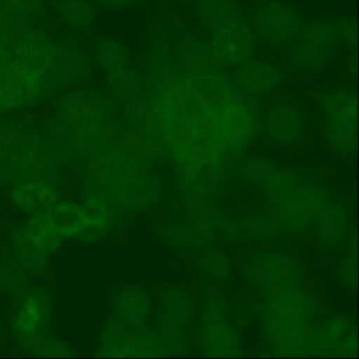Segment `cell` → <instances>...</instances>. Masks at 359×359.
Returning <instances> with one entry per match:
<instances>
[{
	"instance_id": "obj_1",
	"label": "cell",
	"mask_w": 359,
	"mask_h": 359,
	"mask_svg": "<svg viewBox=\"0 0 359 359\" xmlns=\"http://www.w3.org/2000/svg\"><path fill=\"white\" fill-rule=\"evenodd\" d=\"M315 302L302 290L268 298L262 312L264 335L280 356L310 354Z\"/></svg>"
},
{
	"instance_id": "obj_2",
	"label": "cell",
	"mask_w": 359,
	"mask_h": 359,
	"mask_svg": "<svg viewBox=\"0 0 359 359\" xmlns=\"http://www.w3.org/2000/svg\"><path fill=\"white\" fill-rule=\"evenodd\" d=\"M245 277L258 291L271 298L300 289L302 271L290 256L266 252L249 260Z\"/></svg>"
},
{
	"instance_id": "obj_3",
	"label": "cell",
	"mask_w": 359,
	"mask_h": 359,
	"mask_svg": "<svg viewBox=\"0 0 359 359\" xmlns=\"http://www.w3.org/2000/svg\"><path fill=\"white\" fill-rule=\"evenodd\" d=\"M327 201L329 197L325 191L300 184L285 196L270 203V216L279 230L304 232L314 224Z\"/></svg>"
},
{
	"instance_id": "obj_4",
	"label": "cell",
	"mask_w": 359,
	"mask_h": 359,
	"mask_svg": "<svg viewBox=\"0 0 359 359\" xmlns=\"http://www.w3.org/2000/svg\"><path fill=\"white\" fill-rule=\"evenodd\" d=\"M251 27L254 34L264 43L285 46L297 39L304 25L299 12L291 5L268 0L254 10Z\"/></svg>"
},
{
	"instance_id": "obj_5",
	"label": "cell",
	"mask_w": 359,
	"mask_h": 359,
	"mask_svg": "<svg viewBox=\"0 0 359 359\" xmlns=\"http://www.w3.org/2000/svg\"><path fill=\"white\" fill-rule=\"evenodd\" d=\"M338 41L334 20H316L302 27L289 51V60L295 68L315 70L327 64L332 47Z\"/></svg>"
},
{
	"instance_id": "obj_6",
	"label": "cell",
	"mask_w": 359,
	"mask_h": 359,
	"mask_svg": "<svg viewBox=\"0 0 359 359\" xmlns=\"http://www.w3.org/2000/svg\"><path fill=\"white\" fill-rule=\"evenodd\" d=\"M100 344L104 356H165L158 333L117 320L104 329Z\"/></svg>"
},
{
	"instance_id": "obj_7",
	"label": "cell",
	"mask_w": 359,
	"mask_h": 359,
	"mask_svg": "<svg viewBox=\"0 0 359 359\" xmlns=\"http://www.w3.org/2000/svg\"><path fill=\"white\" fill-rule=\"evenodd\" d=\"M91 71L87 54L69 43L55 46V51L41 74V96L85 81Z\"/></svg>"
},
{
	"instance_id": "obj_8",
	"label": "cell",
	"mask_w": 359,
	"mask_h": 359,
	"mask_svg": "<svg viewBox=\"0 0 359 359\" xmlns=\"http://www.w3.org/2000/svg\"><path fill=\"white\" fill-rule=\"evenodd\" d=\"M199 341L203 352L213 357L241 355V340L219 302H209L201 316Z\"/></svg>"
},
{
	"instance_id": "obj_9",
	"label": "cell",
	"mask_w": 359,
	"mask_h": 359,
	"mask_svg": "<svg viewBox=\"0 0 359 359\" xmlns=\"http://www.w3.org/2000/svg\"><path fill=\"white\" fill-rule=\"evenodd\" d=\"M211 34L210 45L222 66L237 67L253 58L255 34L245 18L230 22Z\"/></svg>"
},
{
	"instance_id": "obj_10",
	"label": "cell",
	"mask_w": 359,
	"mask_h": 359,
	"mask_svg": "<svg viewBox=\"0 0 359 359\" xmlns=\"http://www.w3.org/2000/svg\"><path fill=\"white\" fill-rule=\"evenodd\" d=\"M311 353L319 356H356V327L353 325L352 319L344 315H335L314 327Z\"/></svg>"
},
{
	"instance_id": "obj_11",
	"label": "cell",
	"mask_w": 359,
	"mask_h": 359,
	"mask_svg": "<svg viewBox=\"0 0 359 359\" xmlns=\"http://www.w3.org/2000/svg\"><path fill=\"white\" fill-rule=\"evenodd\" d=\"M113 102L110 96L104 92L79 90L67 94L60 100L58 112L60 117L70 125H92L104 121L110 115Z\"/></svg>"
},
{
	"instance_id": "obj_12",
	"label": "cell",
	"mask_w": 359,
	"mask_h": 359,
	"mask_svg": "<svg viewBox=\"0 0 359 359\" xmlns=\"http://www.w3.org/2000/svg\"><path fill=\"white\" fill-rule=\"evenodd\" d=\"M52 318V302L41 290L26 292L12 318V330L22 342L43 333Z\"/></svg>"
},
{
	"instance_id": "obj_13",
	"label": "cell",
	"mask_w": 359,
	"mask_h": 359,
	"mask_svg": "<svg viewBox=\"0 0 359 359\" xmlns=\"http://www.w3.org/2000/svg\"><path fill=\"white\" fill-rule=\"evenodd\" d=\"M41 96L39 73L13 64L3 81H0V113L20 110Z\"/></svg>"
},
{
	"instance_id": "obj_14",
	"label": "cell",
	"mask_w": 359,
	"mask_h": 359,
	"mask_svg": "<svg viewBox=\"0 0 359 359\" xmlns=\"http://www.w3.org/2000/svg\"><path fill=\"white\" fill-rule=\"evenodd\" d=\"M174 55L180 72L188 79H205L224 73V66L216 57L211 45L203 39H182Z\"/></svg>"
},
{
	"instance_id": "obj_15",
	"label": "cell",
	"mask_w": 359,
	"mask_h": 359,
	"mask_svg": "<svg viewBox=\"0 0 359 359\" xmlns=\"http://www.w3.org/2000/svg\"><path fill=\"white\" fill-rule=\"evenodd\" d=\"M8 46L13 64L36 71L41 75L49 65L56 45L41 31L28 27L13 35Z\"/></svg>"
},
{
	"instance_id": "obj_16",
	"label": "cell",
	"mask_w": 359,
	"mask_h": 359,
	"mask_svg": "<svg viewBox=\"0 0 359 359\" xmlns=\"http://www.w3.org/2000/svg\"><path fill=\"white\" fill-rule=\"evenodd\" d=\"M243 176L264 193L270 203L285 196L300 184L293 174L262 158L248 161L243 167Z\"/></svg>"
},
{
	"instance_id": "obj_17",
	"label": "cell",
	"mask_w": 359,
	"mask_h": 359,
	"mask_svg": "<svg viewBox=\"0 0 359 359\" xmlns=\"http://www.w3.org/2000/svg\"><path fill=\"white\" fill-rule=\"evenodd\" d=\"M283 79L278 67L266 60L251 58L236 67L233 85L248 97L262 96L274 91Z\"/></svg>"
},
{
	"instance_id": "obj_18",
	"label": "cell",
	"mask_w": 359,
	"mask_h": 359,
	"mask_svg": "<svg viewBox=\"0 0 359 359\" xmlns=\"http://www.w3.org/2000/svg\"><path fill=\"white\" fill-rule=\"evenodd\" d=\"M13 205L27 215L47 214L60 201L57 190L49 182L29 180L22 182L11 193Z\"/></svg>"
},
{
	"instance_id": "obj_19",
	"label": "cell",
	"mask_w": 359,
	"mask_h": 359,
	"mask_svg": "<svg viewBox=\"0 0 359 359\" xmlns=\"http://www.w3.org/2000/svg\"><path fill=\"white\" fill-rule=\"evenodd\" d=\"M304 123L295 107L275 104L264 118V129L270 140L279 144H291L302 137Z\"/></svg>"
},
{
	"instance_id": "obj_20",
	"label": "cell",
	"mask_w": 359,
	"mask_h": 359,
	"mask_svg": "<svg viewBox=\"0 0 359 359\" xmlns=\"http://www.w3.org/2000/svg\"><path fill=\"white\" fill-rule=\"evenodd\" d=\"M152 310L150 297L140 287L119 290L113 300V311L117 321L128 327H144Z\"/></svg>"
},
{
	"instance_id": "obj_21",
	"label": "cell",
	"mask_w": 359,
	"mask_h": 359,
	"mask_svg": "<svg viewBox=\"0 0 359 359\" xmlns=\"http://www.w3.org/2000/svg\"><path fill=\"white\" fill-rule=\"evenodd\" d=\"M319 241L323 245H338L348 233L350 215L344 205L327 201L314 222Z\"/></svg>"
},
{
	"instance_id": "obj_22",
	"label": "cell",
	"mask_w": 359,
	"mask_h": 359,
	"mask_svg": "<svg viewBox=\"0 0 359 359\" xmlns=\"http://www.w3.org/2000/svg\"><path fill=\"white\" fill-rule=\"evenodd\" d=\"M195 10L199 22L210 32L243 18L236 0H196Z\"/></svg>"
},
{
	"instance_id": "obj_23",
	"label": "cell",
	"mask_w": 359,
	"mask_h": 359,
	"mask_svg": "<svg viewBox=\"0 0 359 359\" xmlns=\"http://www.w3.org/2000/svg\"><path fill=\"white\" fill-rule=\"evenodd\" d=\"M144 76L131 67L111 73L107 81V91L113 102L129 104L144 93Z\"/></svg>"
},
{
	"instance_id": "obj_24",
	"label": "cell",
	"mask_w": 359,
	"mask_h": 359,
	"mask_svg": "<svg viewBox=\"0 0 359 359\" xmlns=\"http://www.w3.org/2000/svg\"><path fill=\"white\" fill-rule=\"evenodd\" d=\"M22 230L31 243L48 255L55 253L64 241L48 214L29 216Z\"/></svg>"
},
{
	"instance_id": "obj_25",
	"label": "cell",
	"mask_w": 359,
	"mask_h": 359,
	"mask_svg": "<svg viewBox=\"0 0 359 359\" xmlns=\"http://www.w3.org/2000/svg\"><path fill=\"white\" fill-rule=\"evenodd\" d=\"M325 138L336 153L350 156L356 149L357 117L327 118Z\"/></svg>"
},
{
	"instance_id": "obj_26",
	"label": "cell",
	"mask_w": 359,
	"mask_h": 359,
	"mask_svg": "<svg viewBox=\"0 0 359 359\" xmlns=\"http://www.w3.org/2000/svg\"><path fill=\"white\" fill-rule=\"evenodd\" d=\"M161 325L184 327L192 318L190 298L177 290L163 292L161 297Z\"/></svg>"
},
{
	"instance_id": "obj_27",
	"label": "cell",
	"mask_w": 359,
	"mask_h": 359,
	"mask_svg": "<svg viewBox=\"0 0 359 359\" xmlns=\"http://www.w3.org/2000/svg\"><path fill=\"white\" fill-rule=\"evenodd\" d=\"M12 247H13L16 264L22 270L33 274H41L45 272L48 266L49 255L31 243L22 229L14 236Z\"/></svg>"
},
{
	"instance_id": "obj_28",
	"label": "cell",
	"mask_w": 359,
	"mask_h": 359,
	"mask_svg": "<svg viewBox=\"0 0 359 359\" xmlns=\"http://www.w3.org/2000/svg\"><path fill=\"white\" fill-rule=\"evenodd\" d=\"M317 102L327 118L357 117L356 95L350 90H329L317 95Z\"/></svg>"
},
{
	"instance_id": "obj_29",
	"label": "cell",
	"mask_w": 359,
	"mask_h": 359,
	"mask_svg": "<svg viewBox=\"0 0 359 359\" xmlns=\"http://www.w3.org/2000/svg\"><path fill=\"white\" fill-rule=\"evenodd\" d=\"M96 58L100 67L110 74L129 67V51L115 39H100L96 46Z\"/></svg>"
},
{
	"instance_id": "obj_30",
	"label": "cell",
	"mask_w": 359,
	"mask_h": 359,
	"mask_svg": "<svg viewBox=\"0 0 359 359\" xmlns=\"http://www.w3.org/2000/svg\"><path fill=\"white\" fill-rule=\"evenodd\" d=\"M57 11L74 28L86 30L95 22V7L88 0H60Z\"/></svg>"
},
{
	"instance_id": "obj_31",
	"label": "cell",
	"mask_w": 359,
	"mask_h": 359,
	"mask_svg": "<svg viewBox=\"0 0 359 359\" xmlns=\"http://www.w3.org/2000/svg\"><path fill=\"white\" fill-rule=\"evenodd\" d=\"M32 18L11 0H0V33L8 39L28 28Z\"/></svg>"
},
{
	"instance_id": "obj_32",
	"label": "cell",
	"mask_w": 359,
	"mask_h": 359,
	"mask_svg": "<svg viewBox=\"0 0 359 359\" xmlns=\"http://www.w3.org/2000/svg\"><path fill=\"white\" fill-rule=\"evenodd\" d=\"M199 264L205 274L214 279H226L231 274V262L222 252L208 250L201 255Z\"/></svg>"
},
{
	"instance_id": "obj_33",
	"label": "cell",
	"mask_w": 359,
	"mask_h": 359,
	"mask_svg": "<svg viewBox=\"0 0 359 359\" xmlns=\"http://www.w3.org/2000/svg\"><path fill=\"white\" fill-rule=\"evenodd\" d=\"M241 230L255 239H268L276 235L279 228L271 216H250L241 222Z\"/></svg>"
},
{
	"instance_id": "obj_34",
	"label": "cell",
	"mask_w": 359,
	"mask_h": 359,
	"mask_svg": "<svg viewBox=\"0 0 359 359\" xmlns=\"http://www.w3.org/2000/svg\"><path fill=\"white\" fill-rule=\"evenodd\" d=\"M339 279L346 289L352 290L357 283V245L356 237L350 243V248L339 264Z\"/></svg>"
},
{
	"instance_id": "obj_35",
	"label": "cell",
	"mask_w": 359,
	"mask_h": 359,
	"mask_svg": "<svg viewBox=\"0 0 359 359\" xmlns=\"http://www.w3.org/2000/svg\"><path fill=\"white\" fill-rule=\"evenodd\" d=\"M24 344L29 350L34 353H41V355H49V356H65L70 351L69 346L64 342L46 336L45 332Z\"/></svg>"
},
{
	"instance_id": "obj_36",
	"label": "cell",
	"mask_w": 359,
	"mask_h": 359,
	"mask_svg": "<svg viewBox=\"0 0 359 359\" xmlns=\"http://www.w3.org/2000/svg\"><path fill=\"white\" fill-rule=\"evenodd\" d=\"M334 22H335L338 41H344L348 46L356 45L357 28L354 20L351 18H339V20H334Z\"/></svg>"
},
{
	"instance_id": "obj_37",
	"label": "cell",
	"mask_w": 359,
	"mask_h": 359,
	"mask_svg": "<svg viewBox=\"0 0 359 359\" xmlns=\"http://www.w3.org/2000/svg\"><path fill=\"white\" fill-rule=\"evenodd\" d=\"M15 266H10L8 264H4L3 262L0 264V291H9L18 287L20 276Z\"/></svg>"
},
{
	"instance_id": "obj_38",
	"label": "cell",
	"mask_w": 359,
	"mask_h": 359,
	"mask_svg": "<svg viewBox=\"0 0 359 359\" xmlns=\"http://www.w3.org/2000/svg\"><path fill=\"white\" fill-rule=\"evenodd\" d=\"M13 65L8 43H0V81L7 75Z\"/></svg>"
},
{
	"instance_id": "obj_39",
	"label": "cell",
	"mask_w": 359,
	"mask_h": 359,
	"mask_svg": "<svg viewBox=\"0 0 359 359\" xmlns=\"http://www.w3.org/2000/svg\"><path fill=\"white\" fill-rule=\"evenodd\" d=\"M11 1L31 16L39 11L41 4V0H11Z\"/></svg>"
},
{
	"instance_id": "obj_40",
	"label": "cell",
	"mask_w": 359,
	"mask_h": 359,
	"mask_svg": "<svg viewBox=\"0 0 359 359\" xmlns=\"http://www.w3.org/2000/svg\"><path fill=\"white\" fill-rule=\"evenodd\" d=\"M133 1L135 0H98V3L102 7L108 8V9H121V8L128 7Z\"/></svg>"
},
{
	"instance_id": "obj_41",
	"label": "cell",
	"mask_w": 359,
	"mask_h": 359,
	"mask_svg": "<svg viewBox=\"0 0 359 359\" xmlns=\"http://www.w3.org/2000/svg\"><path fill=\"white\" fill-rule=\"evenodd\" d=\"M0 333H1V325H0Z\"/></svg>"
}]
</instances>
